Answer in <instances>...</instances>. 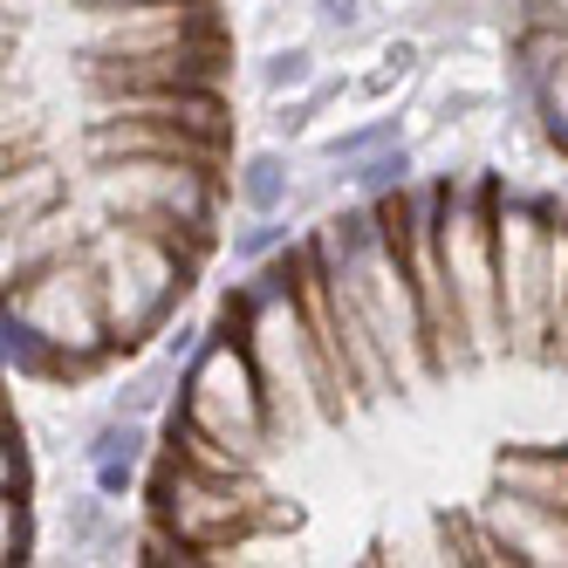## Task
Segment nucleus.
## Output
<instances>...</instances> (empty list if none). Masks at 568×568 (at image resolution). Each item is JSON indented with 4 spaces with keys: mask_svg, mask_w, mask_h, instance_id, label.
<instances>
[{
    "mask_svg": "<svg viewBox=\"0 0 568 568\" xmlns=\"http://www.w3.org/2000/svg\"><path fill=\"white\" fill-rule=\"evenodd\" d=\"M110 507H116V500L97 494V486H83V494H62V500L49 507V520H42V527H49V548H62L69 561H90L97 541L110 535V520H116Z\"/></svg>",
    "mask_w": 568,
    "mask_h": 568,
    "instance_id": "13",
    "label": "nucleus"
},
{
    "mask_svg": "<svg viewBox=\"0 0 568 568\" xmlns=\"http://www.w3.org/2000/svg\"><path fill=\"white\" fill-rule=\"evenodd\" d=\"M8 302L42 329L55 349H69L75 363H90V371H116V336H110V308H103V281H97V261L90 247L69 254L55 267H42L34 281H21V288H8Z\"/></svg>",
    "mask_w": 568,
    "mask_h": 568,
    "instance_id": "5",
    "label": "nucleus"
},
{
    "mask_svg": "<svg viewBox=\"0 0 568 568\" xmlns=\"http://www.w3.org/2000/svg\"><path fill=\"white\" fill-rule=\"evenodd\" d=\"M0 349H8V371L21 384H34V390H90L97 384L90 363H75L69 349H55L14 302H8V322H0Z\"/></svg>",
    "mask_w": 568,
    "mask_h": 568,
    "instance_id": "11",
    "label": "nucleus"
},
{
    "mask_svg": "<svg viewBox=\"0 0 568 568\" xmlns=\"http://www.w3.org/2000/svg\"><path fill=\"white\" fill-rule=\"evenodd\" d=\"M418 165H425V151L404 138V144H384V151H371V158H356V165H343L336 179H343V192H356V199H390V192H404L418 179Z\"/></svg>",
    "mask_w": 568,
    "mask_h": 568,
    "instance_id": "15",
    "label": "nucleus"
},
{
    "mask_svg": "<svg viewBox=\"0 0 568 568\" xmlns=\"http://www.w3.org/2000/svg\"><path fill=\"white\" fill-rule=\"evenodd\" d=\"M69 97H151V90H233L240 42H185L158 55H62Z\"/></svg>",
    "mask_w": 568,
    "mask_h": 568,
    "instance_id": "6",
    "label": "nucleus"
},
{
    "mask_svg": "<svg viewBox=\"0 0 568 568\" xmlns=\"http://www.w3.org/2000/svg\"><path fill=\"white\" fill-rule=\"evenodd\" d=\"M62 8H124V0H62Z\"/></svg>",
    "mask_w": 568,
    "mask_h": 568,
    "instance_id": "22",
    "label": "nucleus"
},
{
    "mask_svg": "<svg viewBox=\"0 0 568 568\" xmlns=\"http://www.w3.org/2000/svg\"><path fill=\"white\" fill-rule=\"evenodd\" d=\"M404 138H412V110L390 103V110H377V116H356V124L315 138V165H322V172H343V165H356V158H371V151H384V144H404Z\"/></svg>",
    "mask_w": 568,
    "mask_h": 568,
    "instance_id": "14",
    "label": "nucleus"
},
{
    "mask_svg": "<svg viewBox=\"0 0 568 568\" xmlns=\"http://www.w3.org/2000/svg\"><path fill=\"white\" fill-rule=\"evenodd\" d=\"M548 363H555V371H568V329L555 336V349H548Z\"/></svg>",
    "mask_w": 568,
    "mask_h": 568,
    "instance_id": "21",
    "label": "nucleus"
},
{
    "mask_svg": "<svg viewBox=\"0 0 568 568\" xmlns=\"http://www.w3.org/2000/svg\"><path fill=\"white\" fill-rule=\"evenodd\" d=\"M83 199L124 226L179 220L206 240H226V213L240 206L233 165H192V158H116V165H90Z\"/></svg>",
    "mask_w": 568,
    "mask_h": 568,
    "instance_id": "1",
    "label": "nucleus"
},
{
    "mask_svg": "<svg viewBox=\"0 0 568 568\" xmlns=\"http://www.w3.org/2000/svg\"><path fill=\"white\" fill-rule=\"evenodd\" d=\"M62 55H158L185 42H240L226 0H124V8H69L55 21Z\"/></svg>",
    "mask_w": 568,
    "mask_h": 568,
    "instance_id": "3",
    "label": "nucleus"
},
{
    "mask_svg": "<svg viewBox=\"0 0 568 568\" xmlns=\"http://www.w3.org/2000/svg\"><path fill=\"white\" fill-rule=\"evenodd\" d=\"M479 520L500 535L514 568H568V507H541V500H520V494L486 486Z\"/></svg>",
    "mask_w": 568,
    "mask_h": 568,
    "instance_id": "8",
    "label": "nucleus"
},
{
    "mask_svg": "<svg viewBox=\"0 0 568 568\" xmlns=\"http://www.w3.org/2000/svg\"><path fill=\"white\" fill-rule=\"evenodd\" d=\"M206 336H213V322H199V315H179V322H165V336H158V356H172V363H192L199 349H206Z\"/></svg>",
    "mask_w": 568,
    "mask_h": 568,
    "instance_id": "20",
    "label": "nucleus"
},
{
    "mask_svg": "<svg viewBox=\"0 0 568 568\" xmlns=\"http://www.w3.org/2000/svg\"><path fill=\"white\" fill-rule=\"evenodd\" d=\"M535 124H541L548 151H555V158H568V69L548 83V97H541V110H535Z\"/></svg>",
    "mask_w": 568,
    "mask_h": 568,
    "instance_id": "19",
    "label": "nucleus"
},
{
    "mask_svg": "<svg viewBox=\"0 0 568 568\" xmlns=\"http://www.w3.org/2000/svg\"><path fill=\"white\" fill-rule=\"evenodd\" d=\"M295 213H247V226H226V254L233 267H261L274 254H288L295 247Z\"/></svg>",
    "mask_w": 568,
    "mask_h": 568,
    "instance_id": "17",
    "label": "nucleus"
},
{
    "mask_svg": "<svg viewBox=\"0 0 568 568\" xmlns=\"http://www.w3.org/2000/svg\"><path fill=\"white\" fill-rule=\"evenodd\" d=\"M295 151L288 144H254V151H240V165H233V192H240V213H288L295 206Z\"/></svg>",
    "mask_w": 568,
    "mask_h": 568,
    "instance_id": "12",
    "label": "nucleus"
},
{
    "mask_svg": "<svg viewBox=\"0 0 568 568\" xmlns=\"http://www.w3.org/2000/svg\"><path fill=\"white\" fill-rule=\"evenodd\" d=\"M83 192V179H75L62 158H49V151H21V158H8V179H0V226H34L42 213H55V206H69V199Z\"/></svg>",
    "mask_w": 568,
    "mask_h": 568,
    "instance_id": "10",
    "label": "nucleus"
},
{
    "mask_svg": "<svg viewBox=\"0 0 568 568\" xmlns=\"http://www.w3.org/2000/svg\"><path fill=\"white\" fill-rule=\"evenodd\" d=\"M254 83H261V97H295V90H315V83H322V49H315V34H288V42H267V55L254 62Z\"/></svg>",
    "mask_w": 568,
    "mask_h": 568,
    "instance_id": "16",
    "label": "nucleus"
},
{
    "mask_svg": "<svg viewBox=\"0 0 568 568\" xmlns=\"http://www.w3.org/2000/svg\"><path fill=\"white\" fill-rule=\"evenodd\" d=\"M172 412L192 418L199 432H213L226 453H240L247 466H267L281 453L261 363H254V349H247V336H240V329H213L206 336V349L185 363V384H179Z\"/></svg>",
    "mask_w": 568,
    "mask_h": 568,
    "instance_id": "2",
    "label": "nucleus"
},
{
    "mask_svg": "<svg viewBox=\"0 0 568 568\" xmlns=\"http://www.w3.org/2000/svg\"><path fill=\"white\" fill-rule=\"evenodd\" d=\"M308 28L329 42H349L356 28H371V0H308Z\"/></svg>",
    "mask_w": 568,
    "mask_h": 568,
    "instance_id": "18",
    "label": "nucleus"
},
{
    "mask_svg": "<svg viewBox=\"0 0 568 568\" xmlns=\"http://www.w3.org/2000/svg\"><path fill=\"white\" fill-rule=\"evenodd\" d=\"M486 486L541 507H568V438H514L486 459Z\"/></svg>",
    "mask_w": 568,
    "mask_h": 568,
    "instance_id": "9",
    "label": "nucleus"
},
{
    "mask_svg": "<svg viewBox=\"0 0 568 568\" xmlns=\"http://www.w3.org/2000/svg\"><path fill=\"white\" fill-rule=\"evenodd\" d=\"M75 158L90 165H116V158H192V165H240L233 138H213L179 116H103V124L75 131Z\"/></svg>",
    "mask_w": 568,
    "mask_h": 568,
    "instance_id": "7",
    "label": "nucleus"
},
{
    "mask_svg": "<svg viewBox=\"0 0 568 568\" xmlns=\"http://www.w3.org/2000/svg\"><path fill=\"white\" fill-rule=\"evenodd\" d=\"M555 192L514 185L500 172V213H494V254H500V308H507V343L541 356V308H548V226H555Z\"/></svg>",
    "mask_w": 568,
    "mask_h": 568,
    "instance_id": "4",
    "label": "nucleus"
}]
</instances>
